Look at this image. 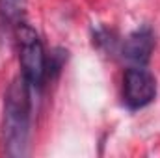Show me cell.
Wrapping results in <instances>:
<instances>
[{
	"mask_svg": "<svg viewBox=\"0 0 160 158\" xmlns=\"http://www.w3.org/2000/svg\"><path fill=\"white\" fill-rule=\"evenodd\" d=\"M30 84L22 77L15 78L6 93L4 101V125L2 140L8 156H24L28 151L30 136Z\"/></svg>",
	"mask_w": 160,
	"mask_h": 158,
	"instance_id": "1",
	"label": "cell"
},
{
	"mask_svg": "<svg viewBox=\"0 0 160 158\" xmlns=\"http://www.w3.org/2000/svg\"><path fill=\"white\" fill-rule=\"evenodd\" d=\"M15 37L19 43V63L22 78L30 87H41L47 80V54L36 30L24 22L15 26Z\"/></svg>",
	"mask_w": 160,
	"mask_h": 158,
	"instance_id": "2",
	"label": "cell"
},
{
	"mask_svg": "<svg viewBox=\"0 0 160 158\" xmlns=\"http://www.w3.org/2000/svg\"><path fill=\"white\" fill-rule=\"evenodd\" d=\"M157 80L142 65H134L125 71L123 77V101L130 110L145 108L155 101Z\"/></svg>",
	"mask_w": 160,
	"mask_h": 158,
	"instance_id": "3",
	"label": "cell"
},
{
	"mask_svg": "<svg viewBox=\"0 0 160 158\" xmlns=\"http://www.w3.org/2000/svg\"><path fill=\"white\" fill-rule=\"evenodd\" d=\"M153 50H155V36L149 26H142V28L130 32L119 48L121 56L127 62H130L134 65H142V67H145L149 63Z\"/></svg>",
	"mask_w": 160,
	"mask_h": 158,
	"instance_id": "4",
	"label": "cell"
},
{
	"mask_svg": "<svg viewBox=\"0 0 160 158\" xmlns=\"http://www.w3.org/2000/svg\"><path fill=\"white\" fill-rule=\"evenodd\" d=\"M24 9V0H0V21L17 26Z\"/></svg>",
	"mask_w": 160,
	"mask_h": 158,
	"instance_id": "5",
	"label": "cell"
}]
</instances>
